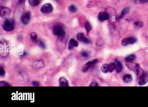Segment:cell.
I'll use <instances>...</instances> for the list:
<instances>
[{"mask_svg": "<svg viewBox=\"0 0 148 107\" xmlns=\"http://www.w3.org/2000/svg\"><path fill=\"white\" fill-rule=\"evenodd\" d=\"M115 62L116 65V71L117 73L121 72L123 69V66L121 63L116 59H115Z\"/></svg>", "mask_w": 148, "mask_h": 107, "instance_id": "obj_13", "label": "cell"}, {"mask_svg": "<svg viewBox=\"0 0 148 107\" xmlns=\"http://www.w3.org/2000/svg\"><path fill=\"white\" fill-rule=\"evenodd\" d=\"M123 80L125 82L129 83L132 80V76L130 74H126L123 77Z\"/></svg>", "mask_w": 148, "mask_h": 107, "instance_id": "obj_18", "label": "cell"}, {"mask_svg": "<svg viewBox=\"0 0 148 107\" xmlns=\"http://www.w3.org/2000/svg\"><path fill=\"white\" fill-rule=\"evenodd\" d=\"M0 86L1 87H9L10 86V85L7 82L2 81L0 82Z\"/></svg>", "mask_w": 148, "mask_h": 107, "instance_id": "obj_26", "label": "cell"}, {"mask_svg": "<svg viewBox=\"0 0 148 107\" xmlns=\"http://www.w3.org/2000/svg\"><path fill=\"white\" fill-rule=\"evenodd\" d=\"M85 28L86 29V31L87 33H88L91 31L92 29V27L89 23L87 22L85 24Z\"/></svg>", "mask_w": 148, "mask_h": 107, "instance_id": "obj_22", "label": "cell"}, {"mask_svg": "<svg viewBox=\"0 0 148 107\" xmlns=\"http://www.w3.org/2000/svg\"><path fill=\"white\" fill-rule=\"evenodd\" d=\"M53 8L51 4L46 3L42 6L41 11L43 13H51L53 11Z\"/></svg>", "mask_w": 148, "mask_h": 107, "instance_id": "obj_6", "label": "cell"}, {"mask_svg": "<svg viewBox=\"0 0 148 107\" xmlns=\"http://www.w3.org/2000/svg\"><path fill=\"white\" fill-rule=\"evenodd\" d=\"M52 31L53 34L59 37L61 40H62L65 33L63 27L61 25L59 24L54 25L53 27Z\"/></svg>", "mask_w": 148, "mask_h": 107, "instance_id": "obj_2", "label": "cell"}, {"mask_svg": "<svg viewBox=\"0 0 148 107\" xmlns=\"http://www.w3.org/2000/svg\"><path fill=\"white\" fill-rule=\"evenodd\" d=\"M30 18V13L29 11H27L23 14L21 17V21L23 24H26L28 23Z\"/></svg>", "mask_w": 148, "mask_h": 107, "instance_id": "obj_8", "label": "cell"}, {"mask_svg": "<svg viewBox=\"0 0 148 107\" xmlns=\"http://www.w3.org/2000/svg\"><path fill=\"white\" fill-rule=\"evenodd\" d=\"M0 74L2 77H4L5 74V72L4 71V68L3 67H0Z\"/></svg>", "mask_w": 148, "mask_h": 107, "instance_id": "obj_27", "label": "cell"}, {"mask_svg": "<svg viewBox=\"0 0 148 107\" xmlns=\"http://www.w3.org/2000/svg\"><path fill=\"white\" fill-rule=\"evenodd\" d=\"M59 86L60 87H68V82L65 78L62 77L59 79Z\"/></svg>", "mask_w": 148, "mask_h": 107, "instance_id": "obj_15", "label": "cell"}, {"mask_svg": "<svg viewBox=\"0 0 148 107\" xmlns=\"http://www.w3.org/2000/svg\"><path fill=\"white\" fill-rule=\"evenodd\" d=\"M134 24L136 26L139 27H141V28L143 27V26L142 23L140 22H135Z\"/></svg>", "mask_w": 148, "mask_h": 107, "instance_id": "obj_28", "label": "cell"}, {"mask_svg": "<svg viewBox=\"0 0 148 107\" xmlns=\"http://www.w3.org/2000/svg\"><path fill=\"white\" fill-rule=\"evenodd\" d=\"M126 64L127 66L130 69L135 72L139 78L144 72V71L140 68L139 65L138 64L133 62H126Z\"/></svg>", "mask_w": 148, "mask_h": 107, "instance_id": "obj_1", "label": "cell"}, {"mask_svg": "<svg viewBox=\"0 0 148 107\" xmlns=\"http://www.w3.org/2000/svg\"><path fill=\"white\" fill-rule=\"evenodd\" d=\"M82 55L84 57L87 58L88 57V54L87 52L83 51L82 52Z\"/></svg>", "mask_w": 148, "mask_h": 107, "instance_id": "obj_29", "label": "cell"}, {"mask_svg": "<svg viewBox=\"0 0 148 107\" xmlns=\"http://www.w3.org/2000/svg\"><path fill=\"white\" fill-rule=\"evenodd\" d=\"M101 69L104 73H106L109 72V64H104L102 65Z\"/></svg>", "mask_w": 148, "mask_h": 107, "instance_id": "obj_20", "label": "cell"}, {"mask_svg": "<svg viewBox=\"0 0 148 107\" xmlns=\"http://www.w3.org/2000/svg\"><path fill=\"white\" fill-rule=\"evenodd\" d=\"M69 10L72 13H74L77 11V9L75 6L72 5L70 6L69 7Z\"/></svg>", "mask_w": 148, "mask_h": 107, "instance_id": "obj_23", "label": "cell"}, {"mask_svg": "<svg viewBox=\"0 0 148 107\" xmlns=\"http://www.w3.org/2000/svg\"><path fill=\"white\" fill-rule=\"evenodd\" d=\"M33 66L34 68H43L45 65L43 61L42 60H38L35 61L33 63Z\"/></svg>", "mask_w": 148, "mask_h": 107, "instance_id": "obj_12", "label": "cell"}, {"mask_svg": "<svg viewBox=\"0 0 148 107\" xmlns=\"http://www.w3.org/2000/svg\"><path fill=\"white\" fill-rule=\"evenodd\" d=\"M11 10L10 9L7 7H3L1 8L0 15L4 19H7L10 16Z\"/></svg>", "mask_w": 148, "mask_h": 107, "instance_id": "obj_4", "label": "cell"}, {"mask_svg": "<svg viewBox=\"0 0 148 107\" xmlns=\"http://www.w3.org/2000/svg\"><path fill=\"white\" fill-rule=\"evenodd\" d=\"M38 45L39 46L43 49H45L46 48L44 42L42 40H39L38 42Z\"/></svg>", "mask_w": 148, "mask_h": 107, "instance_id": "obj_25", "label": "cell"}, {"mask_svg": "<svg viewBox=\"0 0 148 107\" xmlns=\"http://www.w3.org/2000/svg\"><path fill=\"white\" fill-rule=\"evenodd\" d=\"M41 0H28V2L30 5L35 6H37L40 3Z\"/></svg>", "mask_w": 148, "mask_h": 107, "instance_id": "obj_19", "label": "cell"}, {"mask_svg": "<svg viewBox=\"0 0 148 107\" xmlns=\"http://www.w3.org/2000/svg\"><path fill=\"white\" fill-rule=\"evenodd\" d=\"M98 84L95 82H92L90 85V87H98Z\"/></svg>", "mask_w": 148, "mask_h": 107, "instance_id": "obj_31", "label": "cell"}, {"mask_svg": "<svg viewBox=\"0 0 148 107\" xmlns=\"http://www.w3.org/2000/svg\"><path fill=\"white\" fill-rule=\"evenodd\" d=\"M97 61H98V60L97 59H94L90 60L89 62L87 63L82 69V71L84 72L87 71L91 65L96 63Z\"/></svg>", "mask_w": 148, "mask_h": 107, "instance_id": "obj_10", "label": "cell"}, {"mask_svg": "<svg viewBox=\"0 0 148 107\" xmlns=\"http://www.w3.org/2000/svg\"><path fill=\"white\" fill-rule=\"evenodd\" d=\"M109 16L107 12L101 11L99 13L98 15V19L100 22L104 21L109 19Z\"/></svg>", "mask_w": 148, "mask_h": 107, "instance_id": "obj_9", "label": "cell"}, {"mask_svg": "<svg viewBox=\"0 0 148 107\" xmlns=\"http://www.w3.org/2000/svg\"><path fill=\"white\" fill-rule=\"evenodd\" d=\"M27 54V53H26L24 52V54H23V56H25V55H26Z\"/></svg>", "mask_w": 148, "mask_h": 107, "instance_id": "obj_33", "label": "cell"}, {"mask_svg": "<svg viewBox=\"0 0 148 107\" xmlns=\"http://www.w3.org/2000/svg\"><path fill=\"white\" fill-rule=\"evenodd\" d=\"M78 47V44L75 40L74 39H71L70 40L68 45L69 49L71 50L74 47Z\"/></svg>", "mask_w": 148, "mask_h": 107, "instance_id": "obj_14", "label": "cell"}, {"mask_svg": "<svg viewBox=\"0 0 148 107\" xmlns=\"http://www.w3.org/2000/svg\"><path fill=\"white\" fill-rule=\"evenodd\" d=\"M30 36L33 40L35 41L36 40V39H37V35L36 33L35 32H32L30 33Z\"/></svg>", "mask_w": 148, "mask_h": 107, "instance_id": "obj_24", "label": "cell"}, {"mask_svg": "<svg viewBox=\"0 0 148 107\" xmlns=\"http://www.w3.org/2000/svg\"><path fill=\"white\" fill-rule=\"evenodd\" d=\"M140 3L143 4L148 2V0H139Z\"/></svg>", "mask_w": 148, "mask_h": 107, "instance_id": "obj_32", "label": "cell"}, {"mask_svg": "<svg viewBox=\"0 0 148 107\" xmlns=\"http://www.w3.org/2000/svg\"><path fill=\"white\" fill-rule=\"evenodd\" d=\"M33 85V86L35 87H38L40 85V83L39 82L36 81H34L32 82Z\"/></svg>", "mask_w": 148, "mask_h": 107, "instance_id": "obj_30", "label": "cell"}, {"mask_svg": "<svg viewBox=\"0 0 148 107\" xmlns=\"http://www.w3.org/2000/svg\"><path fill=\"white\" fill-rule=\"evenodd\" d=\"M136 59V56L135 55L131 54L127 57L125 59V61L126 62H132Z\"/></svg>", "mask_w": 148, "mask_h": 107, "instance_id": "obj_16", "label": "cell"}, {"mask_svg": "<svg viewBox=\"0 0 148 107\" xmlns=\"http://www.w3.org/2000/svg\"><path fill=\"white\" fill-rule=\"evenodd\" d=\"M116 65L114 63H112L109 64V72L112 73L116 69Z\"/></svg>", "mask_w": 148, "mask_h": 107, "instance_id": "obj_21", "label": "cell"}, {"mask_svg": "<svg viewBox=\"0 0 148 107\" xmlns=\"http://www.w3.org/2000/svg\"><path fill=\"white\" fill-rule=\"evenodd\" d=\"M137 39L134 37H131L123 39L122 41V45L123 46H126L129 44L132 45L137 42Z\"/></svg>", "mask_w": 148, "mask_h": 107, "instance_id": "obj_7", "label": "cell"}, {"mask_svg": "<svg viewBox=\"0 0 148 107\" xmlns=\"http://www.w3.org/2000/svg\"><path fill=\"white\" fill-rule=\"evenodd\" d=\"M130 10V8L129 7H126L122 11L121 14L119 17L120 19H121V18H122L125 15L129 13Z\"/></svg>", "mask_w": 148, "mask_h": 107, "instance_id": "obj_17", "label": "cell"}, {"mask_svg": "<svg viewBox=\"0 0 148 107\" xmlns=\"http://www.w3.org/2000/svg\"><path fill=\"white\" fill-rule=\"evenodd\" d=\"M148 81V72H144V73L139 78V84L140 85H145Z\"/></svg>", "mask_w": 148, "mask_h": 107, "instance_id": "obj_5", "label": "cell"}, {"mask_svg": "<svg viewBox=\"0 0 148 107\" xmlns=\"http://www.w3.org/2000/svg\"><path fill=\"white\" fill-rule=\"evenodd\" d=\"M77 38L78 40L83 42L85 43L89 44L90 43V41L87 38L85 37L83 33H80L78 34Z\"/></svg>", "mask_w": 148, "mask_h": 107, "instance_id": "obj_11", "label": "cell"}, {"mask_svg": "<svg viewBox=\"0 0 148 107\" xmlns=\"http://www.w3.org/2000/svg\"><path fill=\"white\" fill-rule=\"evenodd\" d=\"M15 21L12 19L6 20L3 24L2 27L4 30L7 31H10L13 30L14 29Z\"/></svg>", "mask_w": 148, "mask_h": 107, "instance_id": "obj_3", "label": "cell"}]
</instances>
